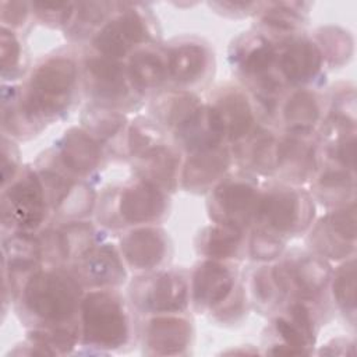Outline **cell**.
<instances>
[{
  "instance_id": "74e56055",
  "label": "cell",
  "mask_w": 357,
  "mask_h": 357,
  "mask_svg": "<svg viewBox=\"0 0 357 357\" xmlns=\"http://www.w3.org/2000/svg\"><path fill=\"white\" fill-rule=\"evenodd\" d=\"M318 47L332 64H343L353 50V40L347 32L335 26H325L318 31Z\"/></svg>"
},
{
  "instance_id": "4316f807",
  "label": "cell",
  "mask_w": 357,
  "mask_h": 357,
  "mask_svg": "<svg viewBox=\"0 0 357 357\" xmlns=\"http://www.w3.org/2000/svg\"><path fill=\"white\" fill-rule=\"evenodd\" d=\"M276 149L278 138L273 132L257 128L237 142L234 153L245 167L259 174H272L276 172Z\"/></svg>"
},
{
  "instance_id": "30bf717a",
  "label": "cell",
  "mask_w": 357,
  "mask_h": 357,
  "mask_svg": "<svg viewBox=\"0 0 357 357\" xmlns=\"http://www.w3.org/2000/svg\"><path fill=\"white\" fill-rule=\"evenodd\" d=\"M276 173L290 184L305 183L318 166V141L312 130H287L278 138Z\"/></svg>"
},
{
  "instance_id": "4fadbf2b",
  "label": "cell",
  "mask_w": 357,
  "mask_h": 357,
  "mask_svg": "<svg viewBox=\"0 0 357 357\" xmlns=\"http://www.w3.org/2000/svg\"><path fill=\"white\" fill-rule=\"evenodd\" d=\"M236 289V272L225 261L205 259L195 266L190 300L198 311L219 308Z\"/></svg>"
},
{
  "instance_id": "8d00e7d4",
  "label": "cell",
  "mask_w": 357,
  "mask_h": 357,
  "mask_svg": "<svg viewBox=\"0 0 357 357\" xmlns=\"http://www.w3.org/2000/svg\"><path fill=\"white\" fill-rule=\"evenodd\" d=\"M95 205V192L85 183L73 181L57 206L54 212L61 218L68 219V222L79 220L91 213Z\"/></svg>"
},
{
  "instance_id": "d590c367",
  "label": "cell",
  "mask_w": 357,
  "mask_h": 357,
  "mask_svg": "<svg viewBox=\"0 0 357 357\" xmlns=\"http://www.w3.org/2000/svg\"><path fill=\"white\" fill-rule=\"evenodd\" d=\"M85 131H88L99 144L114 137L121 128H124L126 119L114 109L105 106H91L84 114Z\"/></svg>"
},
{
  "instance_id": "5bb4252c",
  "label": "cell",
  "mask_w": 357,
  "mask_h": 357,
  "mask_svg": "<svg viewBox=\"0 0 357 357\" xmlns=\"http://www.w3.org/2000/svg\"><path fill=\"white\" fill-rule=\"evenodd\" d=\"M276 269L289 293L311 298L319 294L331 279V268L318 254L296 251L286 257Z\"/></svg>"
},
{
  "instance_id": "3957f363",
  "label": "cell",
  "mask_w": 357,
  "mask_h": 357,
  "mask_svg": "<svg viewBox=\"0 0 357 357\" xmlns=\"http://www.w3.org/2000/svg\"><path fill=\"white\" fill-rule=\"evenodd\" d=\"M81 335L85 344L100 349L123 346L130 335V317L121 297L109 290L89 291L81 301Z\"/></svg>"
},
{
  "instance_id": "836d02e7",
  "label": "cell",
  "mask_w": 357,
  "mask_h": 357,
  "mask_svg": "<svg viewBox=\"0 0 357 357\" xmlns=\"http://www.w3.org/2000/svg\"><path fill=\"white\" fill-rule=\"evenodd\" d=\"M202 103L190 92H170L159 99L156 114L173 131L180 127Z\"/></svg>"
},
{
  "instance_id": "7a4b0ae2",
  "label": "cell",
  "mask_w": 357,
  "mask_h": 357,
  "mask_svg": "<svg viewBox=\"0 0 357 357\" xmlns=\"http://www.w3.org/2000/svg\"><path fill=\"white\" fill-rule=\"evenodd\" d=\"M78 68L71 57L53 56L42 61L32 73L24 102L32 116L43 123L61 114L73 99Z\"/></svg>"
},
{
  "instance_id": "52a82bcc",
  "label": "cell",
  "mask_w": 357,
  "mask_h": 357,
  "mask_svg": "<svg viewBox=\"0 0 357 357\" xmlns=\"http://www.w3.org/2000/svg\"><path fill=\"white\" fill-rule=\"evenodd\" d=\"M233 61L241 75L254 85V96L276 98L283 79L273 74L278 61L276 46L264 33H244L233 45Z\"/></svg>"
},
{
  "instance_id": "83f0119b",
  "label": "cell",
  "mask_w": 357,
  "mask_h": 357,
  "mask_svg": "<svg viewBox=\"0 0 357 357\" xmlns=\"http://www.w3.org/2000/svg\"><path fill=\"white\" fill-rule=\"evenodd\" d=\"M243 231L238 227L222 223L206 226L197 237V250L208 259L226 261L236 258L243 247Z\"/></svg>"
},
{
  "instance_id": "44dd1931",
  "label": "cell",
  "mask_w": 357,
  "mask_h": 357,
  "mask_svg": "<svg viewBox=\"0 0 357 357\" xmlns=\"http://www.w3.org/2000/svg\"><path fill=\"white\" fill-rule=\"evenodd\" d=\"M57 149L61 166L75 176L91 174L102 159L100 144L88 131L78 127L66 131Z\"/></svg>"
},
{
  "instance_id": "ba28073f",
  "label": "cell",
  "mask_w": 357,
  "mask_h": 357,
  "mask_svg": "<svg viewBox=\"0 0 357 357\" xmlns=\"http://www.w3.org/2000/svg\"><path fill=\"white\" fill-rule=\"evenodd\" d=\"M131 298L144 314H180L190 301V282L181 271L148 273L132 283Z\"/></svg>"
},
{
  "instance_id": "7bdbcfd3",
  "label": "cell",
  "mask_w": 357,
  "mask_h": 357,
  "mask_svg": "<svg viewBox=\"0 0 357 357\" xmlns=\"http://www.w3.org/2000/svg\"><path fill=\"white\" fill-rule=\"evenodd\" d=\"M1 73L3 77L18 71L22 60V47L18 36L13 29L1 28Z\"/></svg>"
},
{
  "instance_id": "ffe728a7",
  "label": "cell",
  "mask_w": 357,
  "mask_h": 357,
  "mask_svg": "<svg viewBox=\"0 0 357 357\" xmlns=\"http://www.w3.org/2000/svg\"><path fill=\"white\" fill-rule=\"evenodd\" d=\"M173 132L177 144L190 153L219 146L226 139L223 124L212 105H201Z\"/></svg>"
},
{
  "instance_id": "e0dca14e",
  "label": "cell",
  "mask_w": 357,
  "mask_h": 357,
  "mask_svg": "<svg viewBox=\"0 0 357 357\" xmlns=\"http://www.w3.org/2000/svg\"><path fill=\"white\" fill-rule=\"evenodd\" d=\"M123 257L112 244L95 245L74 265V276L81 284L98 289L119 286L126 280Z\"/></svg>"
},
{
  "instance_id": "b9f144b4",
  "label": "cell",
  "mask_w": 357,
  "mask_h": 357,
  "mask_svg": "<svg viewBox=\"0 0 357 357\" xmlns=\"http://www.w3.org/2000/svg\"><path fill=\"white\" fill-rule=\"evenodd\" d=\"M32 13L43 22L52 26H67L74 13V3H31Z\"/></svg>"
},
{
  "instance_id": "e575fe53",
  "label": "cell",
  "mask_w": 357,
  "mask_h": 357,
  "mask_svg": "<svg viewBox=\"0 0 357 357\" xmlns=\"http://www.w3.org/2000/svg\"><path fill=\"white\" fill-rule=\"evenodd\" d=\"M114 4L103 1L74 3V13L66 31L74 38H82L91 33L93 29H99L107 20V14Z\"/></svg>"
},
{
  "instance_id": "60d3db41",
  "label": "cell",
  "mask_w": 357,
  "mask_h": 357,
  "mask_svg": "<svg viewBox=\"0 0 357 357\" xmlns=\"http://www.w3.org/2000/svg\"><path fill=\"white\" fill-rule=\"evenodd\" d=\"M283 245L282 237L257 227L250 237L248 251L252 259L269 262L282 254Z\"/></svg>"
},
{
  "instance_id": "2e32d148",
  "label": "cell",
  "mask_w": 357,
  "mask_h": 357,
  "mask_svg": "<svg viewBox=\"0 0 357 357\" xmlns=\"http://www.w3.org/2000/svg\"><path fill=\"white\" fill-rule=\"evenodd\" d=\"M324 66V56L317 45L305 36L289 38L278 52L276 67L283 81L305 85L314 81Z\"/></svg>"
},
{
  "instance_id": "ab89813d",
  "label": "cell",
  "mask_w": 357,
  "mask_h": 357,
  "mask_svg": "<svg viewBox=\"0 0 357 357\" xmlns=\"http://www.w3.org/2000/svg\"><path fill=\"white\" fill-rule=\"evenodd\" d=\"M333 297L339 307L351 315L356 308V264L354 258L346 261L332 279Z\"/></svg>"
},
{
  "instance_id": "484cf974",
  "label": "cell",
  "mask_w": 357,
  "mask_h": 357,
  "mask_svg": "<svg viewBox=\"0 0 357 357\" xmlns=\"http://www.w3.org/2000/svg\"><path fill=\"white\" fill-rule=\"evenodd\" d=\"M178 167V153L165 144L138 158L137 163V172L141 180L156 185L165 192L176 188Z\"/></svg>"
},
{
  "instance_id": "277c9868",
  "label": "cell",
  "mask_w": 357,
  "mask_h": 357,
  "mask_svg": "<svg viewBox=\"0 0 357 357\" xmlns=\"http://www.w3.org/2000/svg\"><path fill=\"white\" fill-rule=\"evenodd\" d=\"M312 218L311 197L300 188L279 184L259 192L254 222L258 229L284 237L307 229Z\"/></svg>"
},
{
  "instance_id": "d4e9b609",
  "label": "cell",
  "mask_w": 357,
  "mask_h": 357,
  "mask_svg": "<svg viewBox=\"0 0 357 357\" xmlns=\"http://www.w3.org/2000/svg\"><path fill=\"white\" fill-rule=\"evenodd\" d=\"M128 75L137 92H149L159 88L169 77L166 52L145 45L130 56Z\"/></svg>"
},
{
  "instance_id": "8992f818",
  "label": "cell",
  "mask_w": 357,
  "mask_h": 357,
  "mask_svg": "<svg viewBox=\"0 0 357 357\" xmlns=\"http://www.w3.org/2000/svg\"><path fill=\"white\" fill-rule=\"evenodd\" d=\"M119 10L112 18L93 33L92 46L98 54L121 60L131 56L139 45L152 40L149 17L139 4H119Z\"/></svg>"
},
{
  "instance_id": "d6a6232c",
  "label": "cell",
  "mask_w": 357,
  "mask_h": 357,
  "mask_svg": "<svg viewBox=\"0 0 357 357\" xmlns=\"http://www.w3.org/2000/svg\"><path fill=\"white\" fill-rule=\"evenodd\" d=\"M252 297L264 311H271L289 294L276 266H261L252 275Z\"/></svg>"
},
{
  "instance_id": "1f68e13d",
  "label": "cell",
  "mask_w": 357,
  "mask_h": 357,
  "mask_svg": "<svg viewBox=\"0 0 357 357\" xmlns=\"http://www.w3.org/2000/svg\"><path fill=\"white\" fill-rule=\"evenodd\" d=\"M79 331L67 325H42L29 332L28 339L40 354H61L70 351L77 340Z\"/></svg>"
},
{
  "instance_id": "5b68a950",
  "label": "cell",
  "mask_w": 357,
  "mask_h": 357,
  "mask_svg": "<svg viewBox=\"0 0 357 357\" xmlns=\"http://www.w3.org/2000/svg\"><path fill=\"white\" fill-rule=\"evenodd\" d=\"M50 208L38 172L25 169L1 192V222L13 231H31L42 226Z\"/></svg>"
},
{
  "instance_id": "603a6c76",
  "label": "cell",
  "mask_w": 357,
  "mask_h": 357,
  "mask_svg": "<svg viewBox=\"0 0 357 357\" xmlns=\"http://www.w3.org/2000/svg\"><path fill=\"white\" fill-rule=\"evenodd\" d=\"M169 77L180 86L199 82L211 63L209 49L195 40H183L166 52Z\"/></svg>"
},
{
  "instance_id": "8fae6325",
  "label": "cell",
  "mask_w": 357,
  "mask_h": 357,
  "mask_svg": "<svg viewBox=\"0 0 357 357\" xmlns=\"http://www.w3.org/2000/svg\"><path fill=\"white\" fill-rule=\"evenodd\" d=\"M85 82L88 92L100 106H119L130 98L134 89L128 68L120 60H113L100 54L91 56L84 63Z\"/></svg>"
},
{
  "instance_id": "7402d4cb",
  "label": "cell",
  "mask_w": 357,
  "mask_h": 357,
  "mask_svg": "<svg viewBox=\"0 0 357 357\" xmlns=\"http://www.w3.org/2000/svg\"><path fill=\"white\" fill-rule=\"evenodd\" d=\"M190 339L191 322L176 314L153 315L145 326V346L153 354H180Z\"/></svg>"
},
{
  "instance_id": "f35d334b",
  "label": "cell",
  "mask_w": 357,
  "mask_h": 357,
  "mask_svg": "<svg viewBox=\"0 0 357 357\" xmlns=\"http://www.w3.org/2000/svg\"><path fill=\"white\" fill-rule=\"evenodd\" d=\"M159 145H163V131L158 124L144 119L131 123L127 134V146L132 156L141 158Z\"/></svg>"
},
{
  "instance_id": "d6986e66",
  "label": "cell",
  "mask_w": 357,
  "mask_h": 357,
  "mask_svg": "<svg viewBox=\"0 0 357 357\" xmlns=\"http://www.w3.org/2000/svg\"><path fill=\"white\" fill-rule=\"evenodd\" d=\"M230 163L231 153L223 145L192 152L183 166V187L198 192L209 190L225 177Z\"/></svg>"
},
{
  "instance_id": "f1b7e54d",
  "label": "cell",
  "mask_w": 357,
  "mask_h": 357,
  "mask_svg": "<svg viewBox=\"0 0 357 357\" xmlns=\"http://www.w3.org/2000/svg\"><path fill=\"white\" fill-rule=\"evenodd\" d=\"M282 113L287 130H312L321 119V98L314 91L297 89L286 99Z\"/></svg>"
},
{
  "instance_id": "f546056e",
  "label": "cell",
  "mask_w": 357,
  "mask_h": 357,
  "mask_svg": "<svg viewBox=\"0 0 357 357\" xmlns=\"http://www.w3.org/2000/svg\"><path fill=\"white\" fill-rule=\"evenodd\" d=\"M317 198L329 206H344L354 197L353 172L340 167L325 170L315 183ZM351 204V202H350Z\"/></svg>"
},
{
  "instance_id": "4dcf8cb0",
  "label": "cell",
  "mask_w": 357,
  "mask_h": 357,
  "mask_svg": "<svg viewBox=\"0 0 357 357\" xmlns=\"http://www.w3.org/2000/svg\"><path fill=\"white\" fill-rule=\"evenodd\" d=\"M301 3H262L259 8L261 25L276 33H293L305 22Z\"/></svg>"
},
{
  "instance_id": "7c38bea8",
  "label": "cell",
  "mask_w": 357,
  "mask_h": 357,
  "mask_svg": "<svg viewBox=\"0 0 357 357\" xmlns=\"http://www.w3.org/2000/svg\"><path fill=\"white\" fill-rule=\"evenodd\" d=\"M311 248L322 258H346L354 251L356 208L354 202L335 209L322 218L308 238Z\"/></svg>"
},
{
  "instance_id": "9c48e42d",
  "label": "cell",
  "mask_w": 357,
  "mask_h": 357,
  "mask_svg": "<svg viewBox=\"0 0 357 357\" xmlns=\"http://www.w3.org/2000/svg\"><path fill=\"white\" fill-rule=\"evenodd\" d=\"M212 190L209 213L215 223L244 230L254 220L259 191L250 176L223 177Z\"/></svg>"
},
{
  "instance_id": "ac0fdd59",
  "label": "cell",
  "mask_w": 357,
  "mask_h": 357,
  "mask_svg": "<svg viewBox=\"0 0 357 357\" xmlns=\"http://www.w3.org/2000/svg\"><path fill=\"white\" fill-rule=\"evenodd\" d=\"M166 233L153 226L137 227L120 240V251L127 265L139 272L158 268L167 255Z\"/></svg>"
},
{
  "instance_id": "ee69618b",
  "label": "cell",
  "mask_w": 357,
  "mask_h": 357,
  "mask_svg": "<svg viewBox=\"0 0 357 357\" xmlns=\"http://www.w3.org/2000/svg\"><path fill=\"white\" fill-rule=\"evenodd\" d=\"M31 3L26 1H1L0 15L4 28L17 29L22 26L31 13Z\"/></svg>"
},
{
  "instance_id": "cb8c5ba5",
  "label": "cell",
  "mask_w": 357,
  "mask_h": 357,
  "mask_svg": "<svg viewBox=\"0 0 357 357\" xmlns=\"http://www.w3.org/2000/svg\"><path fill=\"white\" fill-rule=\"evenodd\" d=\"M211 105L223 124L226 139L237 144L255 130L252 106L240 89L223 88Z\"/></svg>"
},
{
  "instance_id": "6da1fadb",
  "label": "cell",
  "mask_w": 357,
  "mask_h": 357,
  "mask_svg": "<svg viewBox=\"0 0 357 357\" xmlns=\"http://www.w3.org/2000/svg\"><path fill=\"white\" fill-rule=\"evenodd\" d=\"M82 284L60 269L35 271L20 290L24 310L43 325H66L82 301Z\"/></svg>"
},
{
  "instance_id": "f6af8a7d",
  "label": "cell",
  "mask_w": 357,
  "mask_h": 357,
  "mask_svg": "<svg viewBox=\"0 0 357 357\" xmlns=\"http://www.w3.org/2000/svg\"><path fill=\"white\" fill-rule=\"evenodd\" d=\"M1 160H3V187L14 180L18 172V151L6 137L3 138L1 148Z\"/></svg>"
},
{
  "instance_id": "9a60e30c",
  "label": "cell",
  "mask_w": 357,
  "mask_h": 357,
  "mask_svg": "<svg viewBox=\"0 0 357 357\" xmlns=\"http://www.w3.org/2000/svg\"><path fill=\"white\" fill-rule=\"evenodd\" d=\"M166 192L138 178L119 195L117 213L123 225H148L160 220L167 212Z\"/></svg>"
}]
</instances>
